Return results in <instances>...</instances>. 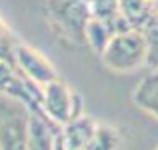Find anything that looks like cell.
Listing matches in <instances>:
<instances>
[{
  "mask_svg": "<svg viewBox=\"0 0 158 150\" xmlns=\"http://www.w3.org/2000/svg\"><path fill=\"white\" fill-rule=\"evenodd\" d=\"M0 94L8 100L24 104L32 114L44 118L46 122H50L48 116L44 114V108H42V88L30 84L14 64L4 60L2 56H0ZM50 124L56 126L54 122H50Z\"/></svg>",
  "mask_w": 158,
  "mask_h": 150,
  "instance_id": "obj_3",
  "label": "cell"
},
{
  "mask_svg": "<svg viewBox=\"0 0 158 150\" xmlns=\"http://www.w3.org/2000/svg\"><path fill=\"white\" fill-rule=\"evenodd\" d=\"M86 150H122V134L118 128L98 122V128L90 138Z\"/></svg>",
  "mask_w": 158,
  "mask_h": 150,
  "instance_id": "obj_12",
  "label": "cell"
},
{
  "mask_svg": "<svg viewBox=\"0 0 158 150\" xmlns=\"http://www.w3.org/2000/svg\"><path fill=\"white\" fill-rule=\"evenodd\" d=\"M134 104L158 120V70H150V74L142 78L134 88Z\"/></svg>",
  "mask_w": 158,
  "mask_h": 150,
  "instance_id": "obj_8",
  "label": "cell"
},
{
  "mask_svg": "<svg viewBox=\"0 0 158 150\" xmlns=\"http://www.w3.org/2000/svg\"><path fill=\"white\" fill-rule=\"evenodd\" d=\"M120 12L134 30H146V26L156 18L152 0H120Z\"/></svg>",
  "mask_w": 158,
  "mask_h": 150,
  "instance_id": "obj_9",
  "label": "cell"
},
{
  "mask_svg": "<svg viewBox=\"0 0 158 150\" xmlns=\"http://www.w3.org/2000/svg\"><path fill=\"white\" fill-rule=\"evenodd\" d=\"M16 66L24 74V78L38 88L60 78L58 70L50 64V60L40 50L28 46L26 42H20L16 48Z\"/></svg>",
  "mask_w": 158,
  "mask_h": 150,
  "instance_id": "obj_6",
  "label": "cell"
},
{
  "mask_svg": "<svg viewBox=\"0 0 158 150\" xmlns=\"http://www.w3.org/2000/svg\"><path fill=\"white\" fill-rule=\"evenodd\" d=\"M62 126H52L44 118L32 114L30 118V148L28 150H56V132Z\"/></svg>",
  "mask_w": 158,
  "mask_h": 150,
  "instance_id": "obj_10",
  "label": "cell"
},
{
  "mask_svg": "<svg viewBox=\"0 0 158 150\" xmlns=\"http://www.w3.org/2000/svg\"><path fill=\"white\" fill-rule=\"evenodd\" d=\"M96 128H98L96 120L82 114L62 126V138H64L68 150H86L90 138L96 132Z\"/></svg>",
  "mask_w": 158,
  "mask_h": 150,
  "instance_id": "obj_7",
  "label": "cell"
},
{
  "mask_svg": "<svg viewBox=\"0 0 158 150\" xmlns=\"http://www.w3.org/2000/svg\"><path fill=\"white\" fill-rule=\"evenodd\" d=\"M20 42H22V40H20L18 36L4 24V20L0 18V56H2L4 60H8L10 64H14V66H16V48H18ZM16 68H18V66H16Z\"/></svg>",
  "mask_w": 158,
  "mask_h": 150,
  "instance_id": "obj_13",
  "label": "cell"
},
{
  "mask_svg": "<svg viewBox=\"0 0 158 150\" xmlns=\"http://www.w3.org/2000/svg\"><path fill=\"white\" fill-rule=\"evenodd\" d=\"M112 36H114V30L102 18L92 14V18L88 20V26H86V46L100 56L106 50L108 42L112 40Z\"/></svg>",
  "mask_w": 158,
  "mask_h": 150,
  "instance_id": "obj_11",
  "label": "cell"
},
{
  "mask_svg": "<svg viewBox=\"0 0 158 150\" xmlns=\"http://www.w3.org/2000/svg\"><path fill=\"white\" fill-rule=\"evenodd\" d=\"M44 18L54 38L64 48L86 46V26L92 18L90 0H46Z\"/></svg>",
  "mask_w": 158,
  "mask_h": 150,
  "instance_id": "obj_1",
  "label": "cell"
},
{
  "mask_svg": "<svg viewBox=\"0 0 158 150\" xmlns=\"http://www.w3.org/2000/svg\"><path fill=\"white\" fill-rule=\"evenodd\" d=\"M156 150H158V148H156Z\"/></svg>",
  "mask_w": 158,
  "mask_h": 150,
  "instance_id": "obj_16",
  "label": "cell"
},
{
  "mask_svg": "<svg viewBox=\"0 0 158 150\" xmlns=\"http://www.w3.org/2000/svg\"><path fill=\"white\" fill-rule=\"evenodd\" d=\"M102 64L118 74H128L146 66V36L142 30H124L112 36L106 50L100 54Z\"/></svg>",
  "mask_w": 158,
  "mask_h": 150,
  "instance_id": "obj_2",
  "label": "cell"
},
{
  "mask_svg": "<svg viewBox=\"0 0 158 150\" xmlns=\"http://www.w3.org/2000/svg\"><path fill=\"white\" fill-rule=\"evenodd\" d=\"M144 36H146V68L158 70V18L146 26Z\"/></svg>",
  "mask_w": 158,
  "mask_h": 150,
  "instance_id": "obj_14",
  "label": "cell"
},
{
  "mask_svg": "<svg viewBox=\"0 0 158 150\" xmlns=\"http://www.w3.org/2000/svg\"><path fill=\"white\" fill-rule=\"evenodd\" d=\"M30 118L24 104L8 98L0 102V150L30 148Z\"/></svg>",
  "mask_w": 158,
  "mask_h": 150,
  "instance_id": "obj_4",
  "label": "cell"
},
{
  "mask_svg": "<svg viewBox=\"0 0 158 150\" xmlns=\"http://www.w3.org/2000/svg\"><path fill=\"white\" fill-rule=\"evenodd\" d=\"M42 108L48 120L56 126H64L70 120L84 114V100L82 96L72 90L62 78L42 86Z\"/></svg>",
  "mask_w": 158,
  "mask_h": 150,
  "instance_id": "obj_5",
  "label": "cell"
},
{
  "mask_svg": "<svg viewBox=\"0 0 158 150\" xmlns=\"http://www.w3.org/2000/svg\"><path fill=\"white\" fill-rule=\"evenodd\" d=\"M152 8H154V14H156V18H158V0H152Z\"/></svg>",
  "mask_w": 158,
  "mask_h": 150,
  "instance_id": "obj_15",
  "label": "cell"
}]
</instances>
